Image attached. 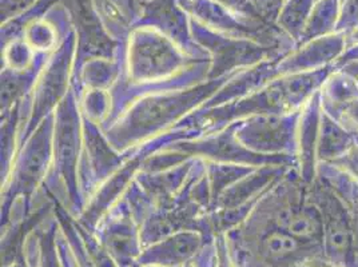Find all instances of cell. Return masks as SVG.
Masks as SVG:
<instances>
[{
    "instance_id": "obj_2",
    "label": "cell",
    "mask_w": 358,
    "mask_h": 267,
    "mask_svg": "<svg viewBox=\"0 0 358 267\" xmlns=\"http://www.w3.org/2000/svg\"><path fill=\"white\" fill-rule=\"evenodd\" d=\"M346 50V36L334 32L299 45L280 64L281 74H299L334 66Z\"/></svg>"
},
{
    "instance_id": "obj_12",
    "label": "cell",
    "mask_w": 358,
    "mask_h": 267,
    "mask_svg": "<svg viewBox=\"0 0 358 267\" xmlns=\"http://www.w3.org/2000/svg\"><path fill=\"white\" fill-rule=\"evenodd\" d=\"M214 1L221 3L224 7L233 8V10L238 11L239 14H242V15L246 16V17H257V19H259L257 14H255V11H254L250 0H214Z\"/></svg>"
},
{
    "instance_id": "obj_10",
    "label": "cell",
    "mask_w": 358,
    "mask_h": 267,
    "mask_svg": "<svg viewBox=\"0 0 358 267\" xmlns=\"http://www.w3.org/2000/svg\"><path fill=\"white\" fill-rule=\"evenodd\" d=\"M250 3L259 19L268 24H277L285 0H250Z\"/></svg>"
},
{
    "instance_id": "obj_7",
    "label": "cell",
    "mask_w": 358,
    "mask_h": 267,
    "mask_svg": "<svg viewBox=\"0 0 358 267\" xmlns=\"http://www.w3.org/2000/svg\"><path fill=\"white\" fill-rule=\"evenodd\" d=\"M341 6V0H317L299 45L337 32Z\"/></svg>"
},
{
    "instance_id": "obj_15",
    "label": "cell",
    "mask_w": 358,
    "mask_h": 267,
    "mask_svg": "<svg viewBox=\"0 0 358 267\" xmlns=\"http://www.w3.org/2000/svg\"><path fill=\"white\" fill-rule=\"evenodd\" d=\"M341 122L346 127L358 133V99L349 107V110L345 113Z\"/></svg>"
},
{
    "instance_id": "obj_9",
    "label": "cell",
    "mask_w": 358,
    "mask_h": 267,
    "mask_svg": "<svg viewBox=\"0 0 358 267\" xmlns=\"http://www.w3.org/2000/svg\"><path fill=\"white\" fill-rule=\"evenodd\" d=\"M358 26V0H343L337 32L350 35Z\"/></svg>"
},
{
    "instance_id": "obj_4",
    "label": "cell",
    "mask_w": 358,
    "mask_h": 267,
    "mask_svg": "<svg viewBox=\"0 0 358 267\" xmlns=\"http://www.w3.org/2000/svg\"><path fill=\"white\" fill-rule=\"evenodd\" d=\"M322 111L340 120L358 99V82L345 70L336 68L320 89Z\"/></svg>"
},
{
    "instance_id": "obj_16",
    "label": "cell",
    "mask_w": 358,
    "mask_h": 267,
    "mask_svg": "<svg viewBox=\"0 0 358 267\" xmlns=\"http://www.w3.org/2000/svg\"><path fill=\"white\" fill-rule=\"evenodd\" d=\"M349 62H358V45L346 47V50L343 51L340 59L334 63V67L340 68V67H343V64H346Z\"/></svg>"
},
{
    "instance_id": "obj_14",
    "label": "cell",
    "mask_w": 358,
    "mask_h": 267,
    "mask_svg": "<svg viewBox=\"0 0 358 267\" xmlns=\"http://www.w3.org/2000/svg\"><path fill=\"white\" fill-rule=\"evenodd\" d=\"M34 0H1V14L10 16L29 6Z\"/></svg>"
},
{
    "instance_id": "obj_20",
    "label": "cell",
    "mask_w": 358,
    "mask_h": 267,
    "mask_svg": "<svg viewBox=\"0 0 358 267\" xmlns=\"http://www.w3.org/2000/svg\"><path fill=\"white\" fill-rule=\"evenodd\" d=\"M343 0H341V3H343Z\"/></svg>"
},
{
    "instance_id": "obj_21",
    "label": "cell",
    "mask_w": 358,
    "mask_h": 267,
    "mask_svg": "<svg viewBox=\"0 0 358 267\" xmlns=\"http://www.w3.org/2000/svg\"><path fill=\"white\" fill-rule=\"evenodd\" d=\"M315 1H317V0H315Z\"/></svg>"
},
{
    "instance_id": "obj_8",
    "label": "cell",
    "mask_w": 358,
    "mask_h": 267,
    "mask_svg": "<svg viewBox=\"0 0 358 267\" xmlns=\"http://www.w3.org/2000/svg\"><path fill=\"white\" fill-rule=\"evenodd\" d=\"M314 4L315 0H285L281 14L277 19V26L297 45L306 29Z\"/></svg>"
},
{
    "instance_id": "obj_17",
    "label": "cell",
    "mask_w": 358,
    "mask_h": 267,
    "mask_svg": "<svg viewBox=\"0 0 358 267\" xmlns=\"http://www.w3.org/2000/svg\"><path fill=\"white\" fill-rule=\"evenodd\" d=\"M340 68L345 70L346 73H349L358 82V62H349V63L343 64V67H340Z\"/></svg>"
},
{
    "instance_id": "obj_11",
    "label": "cell",
    "mask_w": 358,
    "mask_h": 267,
    "mask_svg": "<svg viewBox=\"0 0 358 267\" xmlns=\"http://www.w3.org/2000/svg\"><path fill=\"white\" fill-rule=\"evenodd\" d=\"M334 166L340 167L345 173L352 175L353 178L358 180V143L349 150L343 157L333 162Z\"/></svg>"
},
{
    "instance_id": "obj_3",
    "label": "cell",
    "mask_w": 358,
    "mask_h": 267,
    "mask_svg": "<svg viewBox=\"0 0 358 267\" xmlns=\"http://www.w3.org/2000/svg\"><path fill=\"white\" fill-rule=\"evenodd\" d=\"M321 96L320 91L313 98L305 104L301 111L299 127V149H297V161H299V178L306 185H312L317 179V149H318V136H320V124H321Z\"/></svg>"
},
{
    "instance_id": "obj_13",
    "label": "cell",
    "mask_w": 358,
    "mask_h": 267,
    "mask_svg": "<svg viewBox=\"0 0 358 267\" xmlns=\"http://www.w3.org/2000/svg\"><path fill=\"white\" fill-rule=\"evenodd\" d=\"M302 267H346L337 264L331 259L327 258L324 254H315V255H310L305 262Z\"/></svg>"
},
{
    "instance_id": "obj_18",
    "label": "cell",
    "mask_w": 358,
    "mask_h": 267,
    "mask_svg": "<svg viewBox=\"0 0 358 267\" xmlns=\"http://www.w3.org/2000/svg\"><path fill=\"white\" fill-rule=\"evenodd\" d=\"M350 45H358V26L356 30L346 36V47H350Z\"/></svg>"
},
{
    "instance_id": "obj_19",
    "label": "cell",
    "mask_w": 358,
    "mask_h": 267,
    "mask_svg": "<svg viewBox=\"0 0 358 267\" xmlns=\"http://www.w3.org/2000/svg\"><path fill=\"white\" fill-rule=\"evenodd\" d=\"M127 1H133V0H127Z\"/></svg>"
},
{
    "instance_id": "obj_6",
    "label": "cell",
    "mask_w": 358,
    "mask_h": 267,
    "mask_svg": "<svg viewBox=\"0 0 358 267\" xmlns=\"http://www.w3.org/2000/svg\"><path fill=\"white\" fill-rule=\"evenodd\" d=\"M317 179L324 182L353 215L358 217V180L340 167L318 164Z\"/></svg>"
},
{
    "instance_id": "obj_5",
    "label": "cell",
    "mask_w": 358,
    "mask_h": 267,
    "mask_svg": "<svg viewBox=\"0 0 358 267\" xmlns=\"http://www.w3.org/2000/svg\"><path fill=\"white\" fill-rule=\"evenodd\" d=\"M357 143L358 133L322 111L317 149L318 164L336 162Z\"/></svg>"
},
{
    "instance_id": "obj_1",
    "label": "cell",
    "mask_w": 358,
    "mask_h": 267,
    "mask_svg": "<svg viewBox=\"0 0 358 267\" xmlns=\"http://www.w3.org/2000/svg\"><path fill=\"white\" fill-rule=\"evenodd\" d=\"M312 196L322 218V254L337 264L352 267L356 217L320 179L312 183Z\"/></svg>"
}]
</instances>
